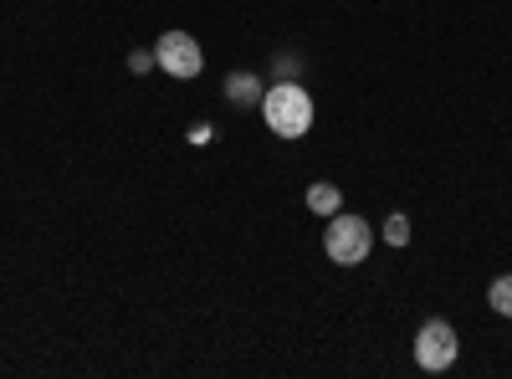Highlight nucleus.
Here are the masks:
<instances>
[{
    "mask_svg": "<svg viewBox=\"0 0 512 379\" xmlns=\"http://www.w3.org/2000/svg\"><path fill=\"white\" fill-rule=\"evenodd\" d=\"M374 251V226L364 216H354V210H338V216L323 221V257L338 262V267H359L369 262Z\"/></svg>",
    "mask_w": 512,
    "mask_h": 379,
    "instance_id": "nucleus-2",
    "label": "nucleus"
},
{
    "mask_svg": "<svg viewBox=\"0 0 512 379\" xmlns=\"http://www.w3.org/2000/svg\"><path fill=\"white\" fill-rule=\"evenodd\" d=\"M487 308H492L497 318H512V272H502V277L487 287Z\"/></svg>",
    "mask_w": 512,
    "mask_h": 379,
    "instance_id": "nucleus-8",
    "label": "nucleus"
},
{
    "mask_svg": "<svg viewBox=\"0 0 512 379\" xmlns=\"http://www.w3.org/2000/svg\"><path fill=\"white\" fill-rule=\"evenodd\" d=\"M210 139H216V129H210L205 118H200V123H190V144H195V149H205Z\"/></svg>",
    "mask_w": 512,
    "mask_h": 379,
    "instance_id": "nucleus-11",
    "label": "nucleus"
},
{
    "mask_svg": "<svg viewBox=\"0 0 512 379\" xmlns=\"http://www.w3.org/2000/svg\"><path fill=\"white\" fill-rule=\"evenodd\" d=\"M313 118H318V108L303 82H272L262 93V123L272 129V139H308Z\"/></svg>",
    "mask_w": 512,
    "mask_h": 379,
    "instance_id": "nucleus-1",
    "label": "nucleus"
},
{
    "mask_svg": "<svg viewBox=\"0 0 512 379\" xmlns=\"http://www.w3.org/2000/svg\"><path fill=\"white\" fill-rule=\"evenodd\" d=\"M128 72H134V77H144V72H159V62H154V47H134V52H128Z\"/></svg>",
    "mask_w": 512,
    "mask_h": 379,
    "instance_id": "nucleus-10",
    "label": "nucleus"
},
{
    "mask_svg": "<svg viewBox=\"0 0 512 379\" xmlns=\"http://www.w3.org/2000/svg\"><path fill=\"white\" fill-rule=\"evenodd\" d=\"M272 82H303V57H297V52H277L272 57Z\"/></svg>",
    "mask_w": 512,
    "mask_h": 379,
    "instance_id": "nucleus-9",
    "label": "nucleus"
},
{
    "mask_svg": "<svg viewBox=\"0 0 512 379\" xmlns=\"http://www.w3.org/2000/svg\"><path fill=\"white\" fill-rule=\"evenodd\" d=\"M154 62L164 77H175V82H195L205 72V52H200V41L190 31H164L154 41Z\"/></svg>",
    "mask_w": 512,
    "mask_h": 379,
    "instance_id": "nucleus-4",
    "label": "nucleus"
},
{
    "mask_svg": "<svg viewBox=\"0 0 512 379\" xmlns=\"http://www.w3.org/2000/svg\"><path fill=\"white\" fill-rule=\"evenodd\" d=\"M379 236H384V246H395V251H400V246H410V236H415V231H410V216H405V210H390V216H384V231H379Z\"/></svg>",
    "mask_w": 512,
    "mask_h": 379,
    "instance_id": "nucleus-7",
    "label": "nucleus"
},
{
    "mask_svg": "<svg viewBox=\"0 0 512 379\" xmlns=\"http://www.w3.org/2000/svg\"><path fill=\"white\" fill-rule=\"evenodd\" d=\"M308 210H313L318 221L338 216V210H344V190H338L333 180H318V185H308Z\"/></svg>",
    "mask_w": 512,
    "mask_h": 379,
    "instance_id": "nucleus-6",
    "label": "nucleus"
},
{
    "mask_svg": "<svg viewBox=\"0 0 512 379\" xmlns=\"http://www.w3.org/2000/svg\"><path fill=\"white\" fill-rule=\"evenodd\" d=\"M456 359H461V333L446 318H425L415 328V364L425 374H446Z\"/></svg>",
    "mask_w": 512,
    "mask_h": 379,
    "instance_id": "nucleus-3",
    "label": "nucleus"
},
{
    "mask_svg": "<svg viewBox=\"0 0 512 379\" xmlns=\"http://www.w3.org/2000/svg\"><path fill=\"white\" fill-rule=\"evenodd\" d=\"M221 93H226V103L231 108H262V93H267V82L256 77V72H246V67H236V72H226V82H221Z\"/></svg>",
    "mask_w": 512,
    "mask_h": 379,
    "instance_id": "nucleus-5",
    "label": "nucleus"
}]
</instances>
